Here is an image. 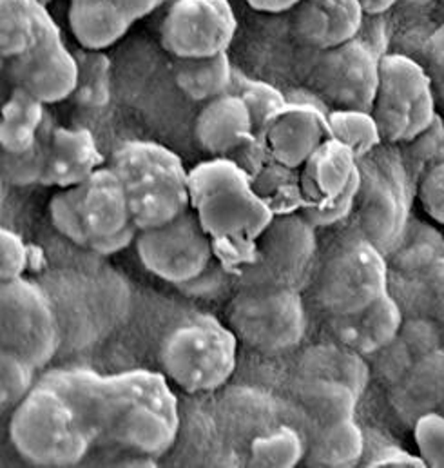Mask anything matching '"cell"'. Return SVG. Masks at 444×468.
Wrapping results in <instances>:
<instances>
[{
    "mask_svg": "<svg viewBox=\"0 0 444 468\" xmlns=\"http://www.w3.org/2000/svg\"><path fill=\"white\" fill-rule=\"evenodd\" d=\"M40 381L71 398L95 440L138 458L158 460L178 438V401L164 374L127 370L100 376L73 368L53 370Z\"/></svg>",
    "mask_w": 444,
    "mask_h": 468,
    "instance_id": "1",
    "label": "cell"
},
{
    "mask_svg": "<svg viewBox=\"0 0 444 468\" xmlns=\"http://www.w3.org/2000/svg\"><path fill=\"white\" fill-rule=\"evenodd\" d=\"M191 209L209 234L215 256L232 274L256 252V241L276 217L232 158H211L189 171Z\"/></svg>",
    "mask_w": 444,
    "mask_h": 468,
    "instance_id": "2",
    "label": "cell"
},
{
    "mask_svg": "<svg viewBox=\"0 0 444 468\" xmlns=\"http://www.w3.org/2000/svg\"><path fill=\"white\" fill-rule=\"evenodd\" d=\"M9 440L33 467L66 468L88 456L95 436L68 394L38 381L13 409Z\"/></svg>",
    "mask_w": 444,
    "mask_h": 468,
    "instance_id": "3",
    "label": "cell"
},
{
    "mask_svg": "<svg viewBox=\"0 0 444 468\" xmlns=\"http://www.w3.org/2000/svg\"><path fill=\"white\" fill-rule=\"evenodd\" d=\"M110 165L125 186L138 229L167 224L191 207L189 171L182 158L162 144L123 142L114 149Z\"/></svg>",
    "mask_w": 444,
    "mask_h": 468,
    "instance_id": "4",
    "label": "cell"
},
{
    "mask_svg": "<svg viewBox=\"0 0 444 468\" xmlns=\"http://www.w3.org/2000/svg\"><path fill=\"white\" fill-rule=\"evenodd\" d=\"M238 336L211 314L178 324L160 346L169 381L189 394L213 392L228 381L238 361Z\"/></svg>",
    "mask_w": 444,
    "mask_h": 468,
    "instance_id": "5",
    "label": "cell"
},
{
    "mask_svg": "<svg viewBox=\"0 0 444 468\" xmlns=\"http://www.w3.org/2000/svg\"><path fill=\"white\" fill-rule=\"evenodd\" d=\"M361 186L355 198V233L388 254L408 226L412 186L397 145L383 144L359 158Z\"/></svg>",
    "mask_w": 444,
    "mask_h": 468,
    "instance_id": "6",
    "label": "cell"
},
{
    "mask_svg": "<svg viewBox=\"0 0 444 468\" xmlns=\"http://www.w3.org/2000/svg\"><path fill=\"white\" fill-rule=\"evenodd\" d=\"M386 292L388 258L359 233L339 241L316 276V300L327 316L359 313Z\"/></svg>",
    "mask_w": 444,
    "mask_h": 468,
    "instance_id": "7",
    "label": "cell"
},
{
    "mask_svg": "<svg viewBox=\"0 0 444 468\" xmlns=\"http://www.w3.org/2000/svg\"><path fill=\"white\" fill-rule=\"evenodd\" d=\"M441 112L425 64L403 53H385L372 106L385 144L401 145L421 134Z\"/></svg>",
    "mask_w": 444,
    "mask_h": 468,
    "instance_id": "8",
    "label": "cell"
},
{
    "mask_svg": "<svg viewBox=\"0 0 444 468\" xmlns=\"http://www.w3.org/2000/svg\"><path fill=\"white\" fill-rule=\"evenodd\" d=\"M227 318L241 344L263 354L292 351L307 333L301 292L292 289L238 287Z\"/></svg>",
    "mask_w": 444,
    "mask_h": 468,
    "instance_id": "9",
    "label": "cell"
},
{
    "mask_svg": "<svg viewBox=\"0 0 444 468\" xmlns=\"http://www.w3.org/2000/svg\"><path fill=\"white\" fill-rule=\"evenodd\" d=\"M316 228L301 215H278L256 241L254 260L238 274V287L303 291L316 260Z\"/></svg>",
    "mask_w": 444,
    "mask_h": 468,
    "instance_id": "10",
    "label": "cell"
},
{
    "mask_svg": "<svg viewBox=\"0 0 444 468\" xmlns=\"http://www.w3.org/2000/svg\"><path fill=\"white\" fill-rule=\"evenodd\" d=\"M2 351L13 352L35 368L46 367L60 347V325L46 291L24 276L2 282Z\"/></svg>",
    "mask_w": 444,
    "mask_h": 468,
    "instance_id": "11",
    "label": "cell"
},
{
    "mask_svg": "<svg viewBox=\"0 0 444 468\" xmlns=\"http://www.w3.org/2000/svg\"><path fill=\"white\" fill-rule=\"evenodd\" d=\"M4 64L13 88L27 91L46 106L71 99L77 90V57L66 48L48 5H42L38 13L37 40L24 53L4 58Z\"/></svg>",
    "mask_w": 444,
    "mask_h": 468,
    "instance_id": "12",
    "label": "cell"
},
{
    "mask_svg": "<svg viewBox=\"0 0 444 468\" xmlns=\"http://www.w3.org/2000/svg\"><path fill=\"white\" fill-rule=\"evenodd\" d=\"M134 245L142 265L176 287L196 280L217 258L209 234L191 207L167 224L140 229Z\"/></svg>",
    "mask_w": 444,
    "mask_h": 468,
    "instance_id": "13",
    "label": "cell"
},
{
    "mask_svg": "<svg viewBox=\"0 0 444 468\" xmlns=\"http://www.w3.org/2000/svg\"><path fill=\"white\" fill-rule=\"evenodd\" d=\"M359 35L341 46L314 51L311 84L333 110L372 112L385 53Z\"/></svg>",
    "mask_w": 444,
    "mask_h": 468,
    "instance_id": "14",
    "label": "cell"
},
{
    "mask_svg": "<svg viewBox=\"0 0 444 468\" xmlns=\"http://www.w3.org/2000/svg\"><path fill=\"white\" fill-rule=\"evenodd\" d=\"M236 31L228 0H176L167 5L160 42L171 57H211L228 49Z\"/></svg>",
    "mask_w": 444,
    "mask_h": 468,
    "instance_id": "15",
    "label": "cell"
},
{
    "mask_svg": "<svg viewBox=\"0 0 444 468\" xmlns=\"http://www.w3.org/2000/svg\"><path fill=\"white\" fill-rule=\"evenodd\" d=\"M327 113L316 104L289 102L258 134L278 162L301 169L311 154L333 138Z\"/></svg>",
    "mask_w": 444,
    "mask_h": 468,
    "instance_id": "16",
    "label": "cell"
},
{
    "mask_svg": "<svg viewBox=\"0 0 444 468\" xmlns=\"http://www.w3.org/2000/svg\"><path fill=\"white\" fill-rule=\"evenodd\" d=\"M365 16L359 0H300L292 7V29L305 48L323 51L355 38Z\"/></svg>",
    "mask_w": 444,
    "mask_h": 468,
    "instance_id": "17",
    "label": "cell"
},
{
    "mask_svg": "<svg viewBox=\"0 0 444 468\" xmlns=\"http://www.w3.org/2000/svg\"><path fill=\"white\" fill-rule=\"evenodd\" d=\"M305 206L323 207L346 197H357L359 160L335 138L323 142L300 169ZM303 206V207H305Z\"/></svg>",
    "mask_w": 444,
    "mask_h": 468,
    "instance_id": "18",
    "label": "cell"
},
{
    "mask_svg": "<svg viewBox=\"0 0 444 468\" xmlns=\"http://www.w3.org/2000/svg\"><path fill=\"white\" fill-rule=\"evenodd\" d=\"M232 160L247 171L254 191L276 217L303 209L305 197L300 169L278 162L259 134H254Z\"/></svg>",
    "mask_w": 444,
    "mask_h": 468,
    "instance_id": "19",
    "label": "cell"
},
{
    "mask_svg": "<svg viewBox=\"0 0 444 468\" xmlns=\"http://www.w3.org/2000/svg\"><path fill=\"white\" fill-rule=\"evenodd\" d=\"M403 322L405 311L390 292L359 313L327 316V327L333 342L365 357L386 347L399 333Z\"/></svg>",
    "mask_w": 444,
    "mask_h": 468,
    "instance_id": "20",
    "label": "cell"
},
{
    "mask_svg": "<svg viewBox=\"0 0 444 468\" xmlns=\"http://www.w3.org/2000/svg\"><path fill=\"white\" fill-rule=\"evenodd\" d=\"M106 158L93 133L86 127H55L49 133L48 169L42 186L58 189L84 186Z\"/></svg>",
    "mask_w": 444,
    "mask_h": 468,
    "instance_id": "21",
    "label": "cell"
},
{
    "mask_svg": "<svg viewBox=\"0 0 444 468\" xmlns=\"http://www.w3.org/2000/svg\"><path fill=\"white\" fill-rule=\"evenodd\" d=\"M254 134L248 108L230 91L206 102L195 122L196 144L211 158H232Z\"/></svg>",
    "mask_w": 444,
    "mask_h": 468,
    "instance_id": "22",
    "label": "cell"
},
{
    "mask_svg": "<svg viewBox=\"0 0 444 468\" xmlns=\"http://www.w3.org/2000/svg\"><path fill=\"white\" fill-rule=\"evenodd\" d=\"M438 349H444L443 324L425 314L405 316L396 338L386 347L370 356L374 361L372 372L388 388L399 381L421 357Z\"/></svg>",
    "mask_w": 444,
    "mask_h": 468,
    "instance_id": "23",
    "label": "cell"
},
{
    "mask_svg": "<svg viewBox=\"0 0 444 468\" xmlns=\"http://www.w3.org/2000/svg\"><path fill=\"white\" fill-rule=\"evenodd\" d=\"M388 403L407 427H414L425 414H444V349L427 354L399 381L390 385Z\"/></svg>",
    "mask_w": 444,
    "mask_h": 468,
    "instance_id": "24",
    "label": "cell"
},
{
    "mask_svg": "<svg viewBox=\"0 0 444 468\" xmlns=\"http://www.w3.org/2000/svg\"><path fill=\"white\" fill-rule=\"evenodd\" d=\"M80 207L90 238L118 233L134 224L125 186L111 165L100 167L80 186Z\"/></svg>",
    "mask_w": 444,
    "mask_h": 468,
    "instance_id": "25",
    "label": "cell"
},
{
    "mask_svg": "<svg viewBox=\"0 0 444 468\" xmlns=\"http://www.w3.org/2000/svg\"><path fill=\"white\" fill-rule=\"evenodd\" d=\"M69 29L84 49L106 51L134 24L114 0H69Z\"/></svg>",
    "mask_w": 444,
    "mask_h": 468,
    "instance_id": "26",
    "label": "cell"
},
{
    "mask_svg": "<svg viewBox=\"0 0 444 468\" xmlns=\"http://www.w3.org/2000/svg\"><path fill=\"white\" fill-rule=\"evenodd\" d=\"M359 398L352 387L333 379H300L296 387V399L309 432L355 420Z\"/></svg>",
    "mask_w": 444,
    "mask_h": 468,
    "instance_id": "27",
    "label": "cell"
},
{
    "mask_svg": "<svg viewBox=\"0 0 444 468\" xmlns=\"http://www.w3.org/2000/svg\"><path fill=\"white\" fill-rule=\"evenodd\" d=\"M300 379H333L352 387L359 396L365 392L372 367L363 354L341 344L314 346L303 354L298 367Z\"/></svg>",
    "mask_w": 444,
    "mask_h": 468,
    "instance_id": "28",
    "label": "cell"
},
{
    "mask_svg": "<svg viewBox=\"0 0 444 468\" xmlns=\"http://www.w3.org/2000/svg\"><path fill=\"white\" fill-rule=\"evenodd\" d=\"M176 88L195 102H209L230 91L234 69L227 51L211 57H173Z\"/></svg>",
    "mask_w": 444,
    "mask_h": 468,
    "instance_id": "29",
    "label": "cell"
},
{
    "mask_svg": "<svg viewBox=\"0 0 444 468\" xmlns=\"http://www.w3.org/2000/svg\"><path fill=\"white\" fill-rule=\"evenodd\" d=\"M305 465L314 468H350L363 462L365 434L355 420L307 434Z\"/></svg>",
    "mask_w": 444,
    "mask_h": 468,
    "instance_id": "30",
    "label": "cell"
},
{
    "mask_svg": "<svg viewBox=\"0 0 444 468\" xmlns=\"http://www.w3.org/2000/svg\"><path fill=\"white\" fill-rule=\"evenodd\" d=\"M46 131V104L20 88H13L0 123L2 153H24L31 149Z\"/></svg>",
    "mask_w": 444,
    "mask_h": 468,
    "instance_id": "31",
    "label": "cell"
},
{
    "mask_svg": "<svg viewBox=\"0 0 444 468\" xmlns=\"http://www.w3.org/2000/svg\"><path fill=\"white\" fill-rule=\"evenodd\" d=\"M444 256L441 234L427 226H407L397 245L386 254L390 283L405 282L423 272L430 263Z\"/></svg>",
    "mask_w": 444,
    "mask_h": 468,
    "instance_id": "32",
    "label": "cell"
},
{
    "mask_svg": "<svg viewBox=\"0 0 444 468\" xmlns=\"http://www.w3.org/2000/svg\"><path fill=\"white\" fill-rule=\"evenodd\" d=\"M390 294L410 314H425L444 325V256L418 276L390 283Z\"/></svg>",
    "mask_w": 444,
    "mask_h": 468,
    "instance_id": "33",
    "label": "cell"
},
{
    "mask_svg": "<svg viewBox=\"0 0 444 468\" xmlns=\"http://www.w3.org/2000/svg\"><path fill=\"white\" fill-rule=\"evenodd\" d=\"M38 0H0V53L11 58L37 40L38 35Z\"/></svg>",
    "mask_w": 444,
    "mask_h": 468,
    "instance_id": "34",
    "label": "cell"
},
{
    "mask_svg": "<svg viewBox=\"0 0 444 468\" xmlns=\"http://www.w3.org/2000/svg\"><path fill=\"white\" fill-rule=\"evenodd\" d=\"M79 82L73 101L88 110H102L111 101V60L106 51L79 48Z\"/></svg>",
    "mask_w": 444,
    "mask_h": 468,
    "instance_id": "35",
    "label": "cell"
},
{
    "mask_svg": "<svg viewBox=\"0 0 444 468\" xmlns=\"http://www.w3.org/2000/svg\"><path fill=\"white\" fill-rule=\"evenodd\" d=\"M305 454L307 440L291 427H278L252 440L248 463L258 468H294Z\"/></svg>",
    "mask_w": 444,
    "mask_h": 468,
    "instance_id": "36",
    "label": "cell"
},
{
    "mask_svg": "<svg viewBox=\"0 0 444 468\" xmlns=\"http://www.w3.org/2000/svg\"><path fill=\"white\" fill-rule=\"evenodd\" d=\"M331 134L352 149L359 158L370 154L385 144L381 129L372 115L365 110H331L327 113Z\"/></svg>",
    "mask_w": 444,
    "mask_h": 468,
    "instance_id": "37",
    "label": "cell"
},
{
    "mask_svg": "<svg viewBox=\"0 0 444 468\" xmlns=\"http://www.w3.org/2000/svg\"><path fill=\"white\" fill-rule=\"evenodd\" d=\"M397 147H399L407 175L418 191V186L421 184V180L434 167L441 165L444 162L443 113H439L432 122V125L427 127L421 134H418L410 142H405Z\"/></svg>",
    "mask_w": 444,
    "mask_h": 468,
    "instance_id": "38",
    "label": "cell"
},
{
    "mask_svg": "<svg viewBox=\"0 0 444 468\" xmlns=\"http://www.w3.org/2000/svg\"><path fill=\"white\" fill-rule=\"evenodd\" d=\"M230 93H236L248 108L256 134L261 133L263 127L269 123V120L289 104L287 97L272 84L247 79L245 75L236 71H234Z\"/></svg>",
    "mask_w": 444,
    "mask_h": 468,
    "instance_id": "39",
    "label": "cell"
},
{
    "mask_svg": "<svg viewBox=\"0 0 444 468\" xmlns=\"http://www.w3.org/2000/svg\"><path fill=\"white\" fill-rule=\"evenodd\" d=\"M51 133V131H49ZM49 133H42L40 140L24 153H2V180L13 187H29L44 182L48 169Z\"/></svg>",
    "mask_w": 444,
    "mask_h": 468,
    "instance_id": "40",
    "label": "cell"
},
{
    "mask_svg": "<svg viewBox=\"0 0 444 468\" xmlns=\"http://www.w3.org/2000/svg\"><path fill=\"white\" fill-rule=\"evenodd\" d=\"M49 218L53 228L71 243L88 249L90 233L80 207V186L58 189L49 202Z\"/></svg>",
    "mask_w": 444,
    "mask_h": 468,
    "instance_id": "41",
    "label": "cell"
},
{
    "mask_svg": "<svg viewBox=\"0 0 444 468\" xmlns=\"http://www.w3.org/2000/svg\"><path fill=\"white\" fill-rule=\"evenodd\" d=\"M35 367L13 352L0 354V403L4 410L15 409L35 388Z\"/></svg>",
    "mask_w": 444,
    "mask_h": 468,
    "instance_id": "42",
    "label": "cell"
},
{
    "mask_svg": "<svg viewBox=\"0 0 444 468\" xmlns=\"http://www.w3.org/2000/svg\"><path fill=\"white\" fill-rule=\"evenodd\" d=\"M414 440L419 456L428 468H444V414L430 412L421 416L414 427Z\"/></svg>",
    "mask_w": 444,
    "mask_h": 468,
    "instance_id": "43",
    "label": "cell"
},
{
    "mask_svg": "<svg viewBox=\"0 0 444 468\" xmlns=\"http://www.w3.org/2000/svg\"><path fill=\"white\" fill-rule=\"evenodd\" d=\"M29 265V249L26 241L11 229L0 231V280L11 282L24 276Z\"/></svg>",
    "mask_w": 444,
    "mask_h": 468,
    "instance_id": "44",
    "label": "cell"
},
{
    "mask_svg": "<svg viewBox=\"0 0 444 468\" xmlns=\"http://www.w3.org/2000/svg\"><path fill=\"white\" fill-rule=\"evenodd\" d=\"M418 198L425 213L444 226V162L434 167L418 186Z\"/></svg>",
    "mask_w": 444,
    "mask_h": 468,
    "instance_id": "45",
    "label": "cell"
},
{
    "mask_svg": "<svg viewBox=\"0 0 444 468\" xmlns=\"http://www.w3.org/2000/svg\"><path fill=\"white\" fill-rule=\"evenodd\" d=\"M425 68L432 79L439 112L444 113V24L432 33L427 42Z\"/></svg>",
    "mask_w": 444,
    "mask_h": 468,
    "instance_id": "46",
    "label": "cell"
},
{
    "mask_svg": "<svg viewBox=\"0 0 444 468\" xmlns=\"http://www.w3.org/2000/svg\"><path fill=\"white\" fill-rule=\"evenodd\" d=\"M138 226L131 224L125 229L118 231V233L108 234V236H91L88 249L100 254V256H112L118 254L122 250H125L129 245H132L136 241L138 236Z\"/></svg>",
    "mask_w": 444,
    "mask_h": 468,
    "instance_id": "47",
    "label": "cell"
},
{
    "mask_svg": "<svg viewBox=\"0 0 444 468\" xmlns=\"http://www.w3.org/2000/svg\"><path fill=\"white\" fill-rule=\"evenodd\" d=\"M365 467L370 468H427L421 456H414L399 447H385L372 456Z\"/></svg>",
    "mask_w": 444,
    "mask_h": 468,
    "instance_id": "48",
    "label": "cell"
},
{
    "mask_svg": "<svg viewBox=\"0 0 444 468\" xmlns=\"http://www.w3.org/2000/svg\"><path fill=\"white\" fill-rule=\"evenodd\" d=\"M114 4L129 20L136 22L154 13L160 5L165 4V0H114Z\"/></svg>",
    "mask_w": 444,
    "mask_h": 468,
    "instance_id": "49",
    "label": "cell"
},
{
    "mask_svg": "<svg viewBox=\"0 0 444 468\" xmlns=\"http://www.w3.org/2000/svg\"><path fill=\"white\" fill-rule=\"evenodd\" d=\"M300 0H247L248 5H252L258 11H267V13H278V11H287L292 9Z\"/></svg>",
    "mask_w": 444,
    "mask_h": 468,
    "instance_id": "50",
    "label": "cell"
},
{
    "mask_svg": "<svg viewBox=\"0 0 444 468\" xmlns=\"http://www.w3.org/2000/svg\"><path fill=\"white\" fill-rule=\"evenodd\" d=\"M368 16H381L388 9H392L401 0H359Z\"/></svg>",
    "mask_w": 444,
    "mask_h": 468,
    "instance_id": "51",
    "label": "cell"
},
{
    "mask_svg": "<svg viewBox=\"0 0 444 468\" xmlns=\"http://www.w3.org/2000/svg\"><path fill=\"white\" fill-rule=\"evenodd\" d=\"M401 2L407 4V5H427L432 0H401Z\"/></svg>",
    "mask_w": 444,
    "mask_h": 468,
    "instance_id": "52",
    "label": "cell"
},
{
    "mask_svg": "<svg viewBox=\"0 0 444 468\" xmlns=\"http://www.w3.org/2000/svg\"><path fill=\"white\" fill-rule=\"evenodd\" d=\"M38 2H40V4H44V5H48V4H49V2H53V0H38Z\"/></svg>",
    "mask_w": 444,
    "mask_h": 468,
    "instance_id": "53",
    "label": "cell"
},
{
    "mask_svg": "<svg viewBox=\"0 0 444 468\" xmlns=\"http://www.w3.org/2000/svg\"><path fill=\"white\" fill-rule=\"evenodd\" d=\"M173 2H176V0H165V4L169 5V4H173Z\"/></svg>",
    "mask_w": 444,
    "mask_h": 468,
    "instance_id": "54",
    "label": "cell"
}]
</instances>
